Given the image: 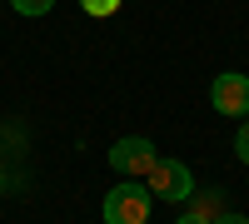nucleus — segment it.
<instances>
[{"instance_id": "1", "label": "nucleus", "mask_w": 249, "mask_h": 224, "mask_svg": "<svg viewBox=\"0 0 249 224\" xmlns=\"http://www.w3.org/2000/svg\"><path fill=\"white\" fill-rule=\"evenodd\" d=\"M150 205H155V194L144 190V185H135V179H124V185H115L110 194H105V224H144L150 219Z\"/></svg>"}, {"instance_id": "7", "label": "nucleus", "mask_w": 249, "mask_h": 224, "mask_svg": "<svg viewBox=\"0 0 249 224\" xmlns=\"http://www.w3.org/2000/svg\"><path fill=\"white\" fill-rule=\"evenodd\" d=\"M80 5H85L90 15H115V10H120V0H80Z\"/></svg>"}, {"instance_id": "8", "label": "nucleus", "mask_w": 249, "mask_h": 224, "mask_svg": "<svg viewBox=\"0 0 249 224\" xmlns=\"http://www.w3.org/2000/svg\"><path fill=\"white\" fill-rule=\"evenodd\" d=\"M234 150H239V159H244V165H249V120H244V125H239V139H234Z\"/></svg>"}, {"instance_id": "10", "label": "nucleus", "mask_w": 249, "mask_h": 224, "mask_svg": "<svg viewBox=\"0 0 249 224\" xmlns=\"http://www.w3.org/2000/svg\"><path fill=\"white\" fill-rule=\"evenodd\" d=\"M175 224H204V219H199V214H184V219H175Z\"/></svg>"}, {"instance_id": "6", "label": "nucleus", "mask_w": 249, "mask_h": 224, "mask_svg": "<svg viewBox=\"0 0 249 224\" xmlns=\"http://www.w3.org/2000/svg\"><path fill=\"white\" fill-rule=\"evenodd\" d=\"M10 5H15L20 15H45V10L55 5V0H10Z\"/></svg>"}, {"instance_id": "11", "label": "nucleus", "mask_w": 249, "mask_h": 224, "mask_svg": "<svg viewBox=\"0 0 249 224\" xmlns=\"http://www.w3.org/2000/svg\"><path fill=\"white\" fill-rule=\"evenodd\" d=\"M0 185H5V170H0Z\"/></svg>"}, {"instance_id": "4", "label": "nucleus", "mask_w": 249, "mask_h": 224, "mask_svg": "<svg viewBox=\"0 0 249 224\" xmlns=\"http://www.w3.org/2000/svg\"><path fill=\"white\" fill-rule=\"evenodd\" d=\"M210 100H214V110H219V115H249V75H239V70L214 75Z\"/></svg>"}, {"instance_id": "5", "label": "nucleus", "mask_w": 249, "mask_h": 224, "mask_svg": "<svg viewBox=\"0 0 249 224\" xmlns=\"http://www.w3.org/2000/svg\"><path fill=\"white\" fill-rule=\"evenodd\" d=\"M190 214H199L204 224L224 219V194H219V190H204V194H195V209H190Z\"/></svg>"}, {"instance_id": "2", "label": "nucleus", "mask_w": 249, "mask_h": 224, "mask_svg": "<svg viewBox=\"0 0 249 224\" xmlns=\"http://www.w3.org/2000/svg\"><path fill=\"white\" fill-rule=\"evenodd\" d=\"M144 179H150V194H160V199H190L195 194V174L179 159H160Z\"/></svg>"}, {"instance_id": "3", "label": "nucleus", "mask_w": 249, "mask_h": 224, "mask_svg": "<svg viewBox=\"0 0 249 224\" xmlns=\"http://www.w3.org/2000/svg\"><path fill=\"white\" fill-rule=\"evenodd\" d=\"M110 165H115L120 174H130V179H140V174H150V170L160 165V155H155V145H150V139H140V135H130V139H120V145L110 150Z\"/></svg>"}, {"instance_id": "9", "label": "nucleus", "mask_w": 249, "mask_h": 224, "mask_svg": "<svg viewBox=\"0 0 249 224\" xmlns=\"http://www.w3.org/2000/svg\"><path fill=\"white\" fill-rule=\"evenodd\" d=\"M214 224H249L244 214H224V219H214Z\"/></svg>"}]
</instances>
